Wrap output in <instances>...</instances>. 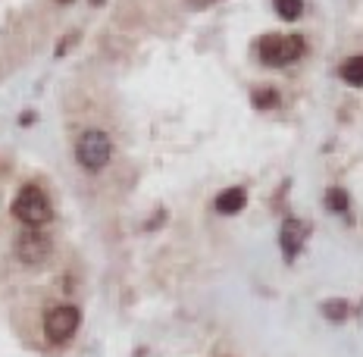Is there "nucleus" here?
Segmentation results:
<instances>
[{
    "label": "nucleus",
    "instance_id": "obj_6",
    "mask_svg": "<svg viewBox=\"0 0 363 357\" xmlns=\"http://www.w3.org/2000/svg\"><path fill=\"white\" fill-rule=\"evenodd\" d=\"M307 235H310V223H304V219H294V216H289V219L282 223L279 241H282V257H285L289 263L301 254V248H304Z\"/></svg>",
    "mask_w": 363,
    "mask_h": 357
},
{
    "label": "nucleus",
    "instance_id": "obj_12",
    "mask_svg": "<svg viewBox=\"0 0 363 357\" xmlns=\"http://www.w3.org/2000/svg\"><path fill=\"white\" fill-rule=\"evenodd\" d=\"M323 317L326 320H332V323H342V320H347V301H338V298H332V301H323Z\"/></svg>",
    "mask_w": 363,
    "mask_h": 357
},
{
    "label": "nucleus",
    "instance_id": "obj_14",
    "mask_svg": "<svg viewBox=\"0 0 363 357\" xmlns=\"http://www.w3.org/2000/svg\"><path fill=\"white\" fill-rule=\"evenodd\" d=\"M57 4H72V0H57Z\"/></svg>",
    "mask_w": 363,
    "mask_h": 357
},
{
    "label": "nucleus",
    "instance_id": "obj_10",
    "mask_svg": "<svg viewBox=\"0 0 363 357\" xmlns=\"http://www.w3.org/2000/svg\"><path fill=\"white\" fill-rule=\"evenodd\" d=\"M326 207L332 210V214H347L351 210V197H347V192L345 188H329L326 192Z\"/></svg>",
    "mask_w": 363,
    "mask_h": 357
},
{
    "label": "nucleus",
    "instance_id": "obj_11",
    "mask_svg": "<svg viewBox=\"0 0 363 357\" xmlns=\"http://www.w3.org/2000/svg\"><path fill=\"white\" fill-rule=\"evenodd\" d=\"M251 104L257 110H272L279 107V91L276 88H254L251 91Z\"/></svg>",
    "mask_w": 363,
    "mask_h": 357
},
{
    "label": "nucleus",
    "instance_id": "obj_9",
    "mask_svg": "<svg viewBox=\"0 0 363 357\" xmlns=\"http://www.w3.org/2000/svg\"><path fill=\"white\" fill-rule=\"evenodd\" d=\"M272 6H276V16L279 19H301V13H304V0H272Z\"/></svg>",
    "mask_w": 363,
    "mask_h": 357
},
{
    "label": "nucleus",
    "instance_id": "obj_5",
    "mask_svg": "<svg viewBox=\"0 0 363 357\" xmlns=\"http://www.w3.org/2000/svg\"><path fill=\"white\" fill-rule=\"evenodd\" d=\"M16 257L26 267H41L50 257V238L41 229H26L16 241Z\"/></svg>",
    "mask_w": 363,
    "mask_h": 357
},
{
    "label": "nucleus",
    "instance_id": "obj_7",
    "mask_svg": "<svg viewBox=\"0 0 363 357\" xmlns=\"http://www.w3.org/2000/svg\"><path fill=\"white\" fill-rule=\"evenodd\" d=\"M245 204H247V192H245V188H225V192L216 194L213 210L219 216H235L238 210H245Z\"/></svg>",
    "mask_w": 363,
    "mask_h": 357
},
{
    "label": "nucleus",
    "instance_id": "obj_13",
    "mask_svg": "<svg viewBox=\"0 0 363 357\" xmlns=\"http://www.w3.org/2000/svg\"><path fill=\"white\" fill-rule=\"evenodd\" d=\"M91 4H94V6H101V4H104V0H91Z\"/></svg>",
    "mask_w": 363,
    "mask_h": 357
},
{
    "label": "nucleus",
    "instance_id": "obj_8",
    "mask_svg": "<svg viewBox=\"0 0 363 357\" xmlns=\"http://www.w3.org/2000/svg\"><path fill=\"white\" fill-rule=\"evenodd\" d=\"M342 79H345L351 88H363V54L351 57V60H345V66H342Z\"/></svg>",
    "mask_w": 363,
    "mask_h": 357
},
{
    "label": "nucleus",
    "instance_id": "obj_1",
    "mask_svg": "<svg viewBox=\"0 0 363 357\" xmlns=\"http://www.w3.org/2000/svg\"><path fill=\"white\" fill-rule=\"evenodd\" d=\"M10 214L16 216L26 229H41L44 223H50V219H54V207H50L48 194H44L38 185H22L19 194L13 197Z\"/></svg>",
    "mask_w": 363,
    "mask_h": 357
},
{
    "label": "nucleus",
    "instance_id": "obj_2",
    "mask_svg": "<svg viewBox=\"0 0 363 357\" xmlns=\"http://www.w3.org/2000/svg\"><path fill=\"white\" fill-rule=\"evenodd\" d=\"M113 157V141L104 128H88L75 141V160L85 172H101Z\"/></svg>",
    "mask_w": 363,
    "mask_h": 357
},
{
    "label": "nucleus",
    "instance_id": "obj_4",
    "mask_svg": "<svg viewBox=\"0 0 363 357\" xmlns=\"http://www.w3.org/2000/svg\"><path fill=\"white\" fill-rule=\"evenodd\" d=\"M79 323H82V310L72 307V304H57L44 314V339L50 345H63L69 341L75 332H79Z\"/></svg>",
    "mask_w": 363,
    "mask_h": 357
},
{
    "label": "nucleus",
    "instance_id": "obj_3",
    "mask_svg": "<svg viewBox=\"0 0 363 357\" xmlns=\"http://www.w3.org/2000/svg\"><path fill=\"white\" fill-rule=\"evenodd\" d=\"M260 63L269 70H282V66L294 63V60L304 57V38L301 35H267L260 38Z\"/></svg>",
    "mask_w": 363,
    "mask_h": 357
}]
</instances>
